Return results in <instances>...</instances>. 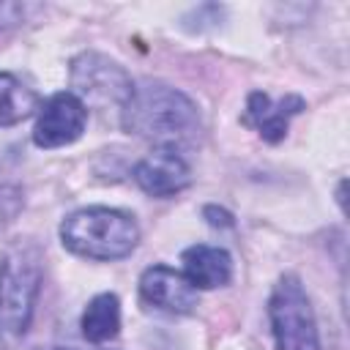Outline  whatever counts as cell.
I'll use <instances>...</instances> for the list:
<instances>
[{"mask_svg": "<svg viewBox=\"0 0 350 350\" xmlns=\"http://www.w3.org/2000/svg\"><path fill=\"white\" fill-rule=\"evenodd\" d=\"M120 126L129 134L153 142V148H170L178 153L200 145L205 131L197 104L183 90L159 79L134 85L120 109Z\"/></svg>", "mask_w": 350, "mask_h": 350, "instance_id": "cell-1", "label": "cell"}, {"mask_svg": "<svg viewBox=\"0 0 350 350\" xmlns=\"http://www.w3.org/2000/svg\"><path fill=\"white\" fill-rule=\"evenodd\" d=\"M44 276V252L33 238H14L0 252V350H14L30 328Z\"/></svg>", "mask_w": 350, "mask_h": 350, "instance_id": "cell-2", "label": "cell"}, {"mask_svg": "<svg viewBox=\"0 0 350 350\" xmlns=\"http://www.w3.org/2000/svg\"><path fill=\"white\" fill-rule=\"evenodd\" d=\"M60 243L85 260H123L139 243V224L131 213L107 205H90L68 213L60 224Z\"/></svg>", "mask_w": 350, "mask_h": 350, "instance_id": "cell-3", "label": "cell"}, {"mask_svg": "<svg viewBox=\"0 0 350 350\" xmlns=\"http://www.w3.org/2000/svg\"><path fill=\"white\" fill-rule=\"evenodd\" d=\"M268 320L276 350H320L312 301L295 273L279 276L268 298Z\"/></svg>", "mask_w": 350, "mask_h": 350, "instance_id": "cell-4", "label": "cell"}, {"mask_svg": "<svg viewBox=\"0 0 350 350\" xmlns=\"http://www.w3.org/2000/svg\"><path fill=\"white\" fill-rule=\"evenodd\" d=\"M68 79H71V93L85 107H96V109H107V107L123 109L134 90L129 71L118 60L101 52L77 55L71 60Z\"/></svg>", "mask_w": 350, "mask_h": 350, "instance_id": "cell-5", "label": "cell"}, {"mask_svg": "<svg viewBox=\"0 0 350 350\" xmlns=\"http://www.w3.org/2000/svg\"><path fill=\"white\" fill-rule=\"evenodd\" d=\"M88 123V107L71 93L60 90L41 101L33 126V142L38 148H63L82 137Z\"/></svg>", "mask_w": 350, "mask_h": 350, "instance_id": "cell-6", "label": "cell"}, {"mask_svg": "<svg viewBox=\"0 0 350 350\" xmlns=\"http://www.w3.org/2000/svg\"><path fill=\"white\" fill-rule=\"evenodd\" d=\"M139 298L164 314H189L197 306V287L170 265H150L139 276Z\"/></svg>", "mask_w": 350, "mask_h": 350, "instance_id": "cell-7", "label": "cell"}, {"mask_svg": "<svg viewBox=\"0 0 350 350\" xmlns=\"http://www.w3.org/2000/svg\"><path fill=\"white\" fill-rule=\"evenodd\" d=\"M134 183L150 197H175L191 183L189 161L170 148H153L134 164Z\"/></svg>", "mask_w": 350, "mask_h": 350, "instance_id": "cell-8", "label": "cell"}, {"mask_svg": "<svg viewBox=\"0 0 350 350\" xmlns=\"http://www.w3.org/2000/svg\"><path fill=\"white\" fill-rule=\"evenodd\" d=\"M306 109V101L295 93L282 96L279 101H273L268 93L262 90H252L246 96V109H243V123L252 126L265 142L276 145L284 139L290 120Z\"/></svg>", "mask_w": 350, "mask_h": 350, "instance_id": "cell-9", "label": "cell"}, {"mask_svg": "<svg viewBox=\"0 0 350 350\" xmlns=\"http://www.w3.org/2000/svg\"><path fill=\"white\" fill-rule=\"evenodd\" d=\"M180 262H183V276L197 290H216L232 279V257L221 246L194 243L183 249Z\"/></svg>", "mask_w": 350, "mask_h": 350, "instance_id": "cell-10", "label": "cell"}, {"mask_svg": "<svg viewBox=\"0 0 350 350\" xmlns=\"http://www.w3.org/2000/svg\"><path fill=\"white\" fill-rule=\"evenodd\" d=\"M82 336L93 345L109 342L120 331V301L115 293H98L88 301L82 320H79Z\"/></svg>", "mask_w": 350, "mask_h": 350, "instance_id": "cell-11", "label": "cell"}, {"mask_svg": "<svg viewBox=\"0 0 350 350\" xmlns=\"http://www.w3.org/2000/svg\"><path fill=\"white\" fill-rule=\"evenodd\" d=\"M41 107V96L25 85L16 74L0 71V129L16 126L36 115Z\"/></svg>", "mask_w": 350, "mask_h": 350, "instance_id": "cell-12", "label": "cell"}, {"mask_svg": "<svg viewBox=\"0 0 350 350\" xmlns=\"http://www.w3.org/2000/svg\"><path fill=\"white\" fill-rule=\"evenodd\" d=\"M25 208V191L14 183H0V227L11 224Z\"/></svg>", "mask_w": 350, "mask_h": 350, "instance_id": "cell-13", "label": "cell"}, {"mask_svg": "<svg viewBox=\"0 0 350 350\" xmlns=\"http://www.w3.org/2000/svg\"><path fill=\"white\" fill-rule=\"evenodd\" d=\"M27 11H30L27 3H0V30H8L14 25H19Z\"/></svg>", "mask_w": 350, "mask_h": 350, "instance_id": "cell-14", "label": "cell"}, {"mask_svg": "<svg viewBox=\"0 0 350 350\" xmlns=\"http://www.w3.org/2000/svg\"><path fill=\"white\" fill-rule=\"evenodd\" d=\"M202 213H205V216H213V219H208L213 227H232V216H230L227 211H221V208H213V205H208Z\"/></svg>", "mask_w": 350, "mask_h": 350, "instance_id": "cell-15", "label": "cell"}, {"mask_svg": "<svg viewBox=\"0 0 350 350\" xmlns=\"http://www.w3.org/2000/svg\"><path fill=\"white\" fill-rule=\"evenodd\" d=\"M38 350H74V347H38Z\"/></svg>", "mask_w": 350, "mask_h": 350, "instance_id": "cell-16", "label": "cell"}]
</instances>
